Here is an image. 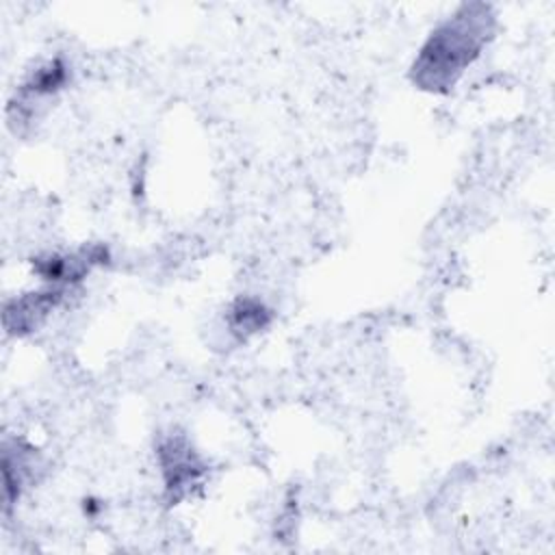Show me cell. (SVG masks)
I'll return each mask as SVG.
<instances>
[{"instance_id": "1", "label": "cell", "mask_w": 555, "mask_h": 555, "mask_svg": "<svg viewBox=\"0 0 555 555\" xmlns=\"http://www.w3.org/2000/svg\"><path fill=\"white\" fill-rule=\"evenodd\" d=\"M488 37V20L470 9L442 24L423 46L414 63V80L431 91L451 87L473 63Z\"/></svg>"}, {"instance_id": "2", "label": "cell", "mask_w": 555, "mask_h": 555, "mask_svg": "<svg viewBox=\"0 0 555 555\" xmlns=\"http://www.w3.org/2000/svg\"><path fill=\"white\" fill-rule=\"evenodd\" d=\"M160 468L165 475V488L171 494V501L186 494L202 477L204 464L195 451L184 440H167L160 451Z\"/></svg>"}, {"instance_id": "3", "label": "cell", "mask_w": 555, "mask_h": 555, "mask_svg": "<svg viewBox=\"0 0 555 555\" xmlns=\"http://www.w3.org/2000/svg\"><path fill=\"white\" fill-rule=\"evenodd\" d=\"M63 295H65L63 286H52V288L28 293L24 297L9 301L4 306V327L15 334L39 327L46 321V317L59 306Z\"/></svg>"}]
</instances>
